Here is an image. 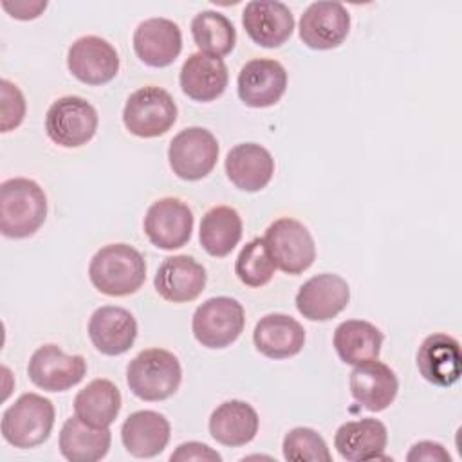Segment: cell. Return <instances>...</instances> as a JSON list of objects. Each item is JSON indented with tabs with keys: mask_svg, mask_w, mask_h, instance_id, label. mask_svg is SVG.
Instances as JSON below:
<instances>
[{
	"mask_svg": "<svg viewBox=\"0 0 462 462\" xmlns=\"http://www.w3.org/2000/svg\"><path fill=\"white\" fill-rule=\"evenodd\" d=\"M45 217L47 197L36 180L14 177L0 184V231L4 236H32Z\"/></svg>",
	"mask_w": 462,
	"mask_h": 462,
	"instance_id": "obj_1",
	"label": "cell"
},
{
	"mask_svg": "<svg viewBox=\"0 0 462 462\" xmlns=\"http://www.w3.org/2000/svg\"><path fill=\"white\" fill-rule=\"evenodd\" d=\"M90 283L106 296H128L146 280L143 254L128 244L103 245L88 263Z\"/></svg>",
	"mask_w": 462,
	"mask_h": 462,
	"instance_id": "obj_2",
	"label": "cell"
},
{
	"mask_svg": "<svg viewBox=\"0 0 462 462\" xmlns=\"http://www.w3.org/2000/svg\"><path fill=\"white\" fill-rule=\"evenodd\" d=\"M182 381V368L175 354L164 348H146L126 366L130 392L143 401L171 397Z\"/></svg>",
	"mask_w": 462,
	"mask_h": 462,
	"instance_id": "obj_3",
	"label": "cell"
},
{
	"mask_svg": "<svg viewBox=\"0 0 462 462\" xmlns=\"http://www.w3.org/2000/svg\"><path fill=\"white\" fill-rule=\"evenodd\" d=\"M54 404L38 393H22L2 413V437L18 449H29L43 444L54 426Z\"/></svg>",
	"mask_w": 462,
	"mask_h": 462,
	"instance_id": "obj_4",
	"label": "cell"
},
{
	"mask_svg": "<svg viewBox=\"0 0 462 462\" xmlns=\"http://www.w3.org/2000/svg\"><path fill=\"white\" fill-rule=\"evenodd\" d=\"M177 121V105L168 90L143 87L132 92L123 108L126 130L137 137L152 139L164 135Z\"/></svg>",
	"mask_w": 462,
	"mask_h": 462,
	"instance_id": "obj_5",
	"label": "cell"
},
{
	"mask_svg": "<svg viewBox=\"0 0 462 462\" xmlns=\"http://www.w3.org/2000/svg\"><path fill=\"white\" fill-rule=\"evenodd\" d=\"M245 325L242 303L229 296H215L197 307L191 330L206 348H226L238 339Z\"/></svg>",
	"mask_w": 462,
	"mask_h": 462,
	"instance_id": "obj_6",
	"label": "cell"
},
{
	"mask_svg": "<svg viewBox=\"0 0 462 462\" xmlns=\"http://www.w3.org/2000/svg\"><path fill=\"white\" fill-rule=\"evenodd\" d=\"M263 242L274 265L287 274H301L316 260V245L310 231L296 218L282 217L267 229Z\"/></svg>",
	"mask_w": 462,
	"mask_h": 462,
	"instance_id": "obj_7",
	"label": "cell"
},
{
	"mask_svg": "<svg viewBox=\"0 0 462 462\" xmlns=\"http://www.w3.org/2000/svg\"><path fill=\"white\" fill-rule=\"evenodd\" d=\"M96 108L79 96H63L56 99L45 116L47 137L63 148L87 144L97 130Z\"/></svg>",
	"mask_w": 462,
	"mask_h": 462,
	"instance_id": "obj_8",
	"label": "cell"
},
{
	"mask_svg": "<svg viewBox=\"0 0 462 462\" xmlns=\"http://www.w3.org/2000/svg\"><path fill=\"white\" fill-rule=\"evenodd\" d=\"M217 159L218 143L215 135L202 126L180 130L168 148L170 168L182 180L204 179L215 168Z\"/></svg>",
	"mask_w": 462,
	"mask_h": 462,
	"instance_id": "obj_9",
	"label": "cell"
},
{
	"mask_svg": "<svg viewBox=\"0 0 462 462\" xmlns=\"http://www.w3.org/2000/svg\"><path fill=\"white\" fill-rule=\"evenodd\" d=\"M27 374L32 384L45 392H65L83 381L87 361L83 356H67L58 345L36 348L29 359Z\"/></svg>",
	"mask_w": 462,
	"mask_h": 462,
	"instance_id": "obj_10",
	"label": "cell"
},
{
	"mask_svg": "<svg viewBox=\"0 0 462 462\" xmlns=\"http://www.w3.org/2000/svg\"><path fill=\"white\" fill-rule=\"evenodd\" d=\"M143 227L155 247L173 251L191 238L193 213L180 199L164 197L148 208Z\"/></svg>",
	"mask_w": 462,
	"mask_h": 462,
	"instance_id": "obj_11",
	"label": "cell"
},
{
	"mask_svg": "<svg viewBox=\"0 0 462 462\" xmlns=\"http://www.w3.org/2000/svg\"><path fill=\"white\" fill-rule=\"evenodd\" d=\"M287 88L285 67L271 58H256L247 61L236 78L238 97L251 108H265L276 105Z\"/></svg>",
	"mask_w": 462,
	"mask_h": 462,
	"instance_id": "obj_12",
	"label": "cell"
},
{
	"mask_svg": "<svg viewBox=\"0 0 462 462\" xmlns=\"http://www.w3.org/2000/svg\"><path fill=\"white\" fill-rule=\"evenodd\" d=\"M350 31V14L339 2H314L300 18V40L314 51L339 47Z\"/></svg>",
	"mask_w": 462,
	"mask_h": 462,
	"instance_id": "obj_13",
	"label": "cell"
},
{
	"mask_svg": "<svg viewBox=\"0 0 462 462\" xmlns=\"http://www.w3.org/2000/svg\"><path fill=\"white\" fill-rule=\"evenodd\" d=\"M67 67L81 83L105 85L116 78L119 70V56L112 43L88 34L78 38L69 47Z\"/></svg>",
	"mask_w": 462,
	"mask_h": 462,
	"instance_id": "obj_14",
	"label": "cell"
},
{
	"mask_svg": "<svg viewBox=\"0 0 462 462\" xmlns=\"http://www.w3.org/2000/svg\"><path fill=\"white\" fill-rule=\"evenodd\" d=\"M350 301L348 283L332 273L309 278L296 294L298 312L310 321H328L336 318Z\"/></svg>",
	"mask_w": 462,
	"mask_h": 462,
	"instance_id": "obj_15",
	"label": "cell"
},
{
	"mask_svg": "<svg viewBox=\"0 0 462 462\" xmlns=\"http://www.w3.org/2000/svg\"><path fill=\"white\" fill-rule=\"evenodd\" d=\"M242 25L256 45L274 49L291 38L294 31V16L283 2L253 0L244 7Z\"/></svg>",
	"mask_w": 462,
	"mask_h": 462,
	"instance_id": "obj_16",
	"label": "cell"
},
{
	"mask_svg": "<svg viewBox=\"0 0 462 462\" xmlns=\"http://www.w3.org/2000/svg\"><path fill=\"white\" fill-rule=\"evenodd\" d=\"M206 269L193 256L175 254L162 260L153 285L159 296L171 303H186L197 300L206 287Z\"/></svg>",
	"mask_w": 462,
	"mask_h": 462,
	"instance_id": "obj_17",
	"label": "cell"
},
{
	"mask_svg": "<svg viewBox=\"0 0 462 462\" xmlns=\"http://www.w3.org/2000/svg\"><path fill=\"white\" fill-rule=\"evenodd\" d=\"M417 368L433 386H453L462 374L460 343L453 336L442 332L430 334L417 350Z\"/></svg>",
	"mask_w": 462,
	"mask_h": 462,
	"instance_id": "obj_18",
	"label": "cell"
},
{
	"mask_svg": "<svg viewBox=\"0 0 462 462\" xmlns=\"http://www.w3.org/2000/svg\"><path fill=\"white\" fill-rule=\"evenodd\" d=\"M348 384L352 397L365 410L375 413L386 410L395 401L399 392V381L395 372L377 359L354 365Z\"/></svg>",
	"mask_w": 462,
	"mask_h": 462,
	"instance_id": "obj_19",
	"label": "cell"
},
{
	"mask_svg": "<svg viewBox=\"0 0 462 462\" xmlns=\"http://www.w3.org/2000/svg\"><path fill=\"white\" fill-rule=\"evenodd\" d=\"M134 51L148 67H168L182 51V34L168 18H148L134 31Z\"/></svg>",
	"mask_w": 462,
	"mask_h": 462,
	"instance_id": "obj_20",
	"label": "cell"
},
{
	"mask_svg": "<svg viewBox=\"0 0 462 462\" xmlns=\"http://www.w3.org/2000/svg\"><path fill=\"white\" fill-rule=\"evenodd\" d=\"M88 337L97 352L121 356L132 348L137 337V321L130 310L105 305L92 312L88 319Z\"/></svg>",
	"mask_w": 462,
	"mask_h": 462,
	"instance_id": "obj_21",
	"label": "cell"
},
{
	"mask_svg": "<svg viewBox=\"0 0 462 462\" xmlns=\"http://www.w3.org/2000/svg\"><path fill=\"white\" fill-rule=\"evenodd\" d=\"M226 175L242 191L263 189L274 173V159L267 148L256 143L233 146L226 155Z\"/></svg>",
	"mask_w": 462,
	"mask_h": 462,
	"instance_id": "obj_22",
	"label": "cell"
},
{
	"mask_svg": "<svg viewBox=\"0 0 462 462\" xmlns=\"http://www.w3.org/2000/svg\"><path fill=\"white\" fill-rule=\"evenodd\" d=\"M386 426L379 419H359L341 424L334 435V446L341 458L348 462L386 458Z\"/></svg>",
	"mask_w": 462,
	"mask_h": 462,
	"instance_id": "obj_23",
	"label": "cell"
},
{
	"mask_svg": "<svg viewBox=\"0 0 462 462\" xmlns=\"http://www.w3.org/2000/svg\"><path fill=\"white\" fill-rule=\"evenodd\" d=\"M168 419L153 410H139L126 417L121 426L125 449L137 458H152L164 451L170 442Z\"/></svg>",
	"mask_w": 462,
	"mask_h": 462,
	"instance_id": "obj_24",
	"label": "cell"
},
{
	"mask_svg": "<svg viewBox=\"0 0 462 462\" xmlns=\"http://www.w3.org/2000/svg\"><path fill=\"white\" fill-rule=\"evenodd\" d=\"M229 74L222 58L204 52L189 54L182 63L179 83L182 92L193 101L208 103L220 97L227 87Z\"/></svg>",
	"mask_w": 462,
	"mask_h": 462,
	"instance_id": "obj_25",
	"label": "cell"
},
{
	"mask_svg": "<svg viewBox=\"0 0 462 462\" xmlns=\"http://www.w3.org/2000/svg\"><path fill=\"white\" fill-rule=\"evenodd\" d=\"M253 343L269 359H287L303 348L305 330L292 316L274 312L260 318L253 330Z\"/></svg>",
	"mask_w": 462,
	"mask_h": 462,
	"instance_id": "obj_26",
	"label": "cell"
},
{
	"mask_svg": "<svg viewBox=\"0 0 462 462\" xmlns=\"http://www.w3.org/2000/svg\"><path fill=\"white\" fill-rule=\"evenodd\" d=\"M258 413L256 410L238 399L222 402L209 415V433L211 437L229 448H238L249 444L258 433Z\"/></svg>",
	"mask_w": 462,
	"mask_h": 462,
	"instance_id": "obj_27",
	"label": "cell"
},
{
	"mask_svg": "<svg viewBox=\"0 0 462 462\" xmlns=\"http://www.w3.org/2000/svg\"><path fill=\"white\" fill-rule=\"evenodd\" d=\"M112 442L108 428H92L76 415L67 419L60 431V453L70 462H96L101 460Z\"/></svg>",
	"mask_w": 462,
	"mask_h": 462,
	"instance_id": "obj_28",
	"label": "cell"
},
{
	"mask_svg": "<svg viewBox=\"0 0 462 462\" xmlns=\"http://www.w3.org/2000/svg\"><path fill=\"white\" fill-rule=\"evenodd\" d=\"M383 332L365 319H346L334 330V348L346 365L377 359L383 346Z\"/></svg>",
	"mask_w": 462,
	"mask_h": 462,
	"instance_id": "obj_29",
	"label": "cell"
},
{
	"mask_svg": "<svg viewBox=\"0 0 462 462\" xmlns=\"http://www.w3.org/2000/svg\"><path fill=\"white\" fill-rule=\"evenodd\" d=\"M121 410L119 388L108 379H94L74 397V415L92 428H108Z\"/></svg>",
	"mask_w": 462,
	"mask_h": 462,
	"instance_id": "obj_30",
	"label": "cell"
},
{
	"mask_svg": "<svg viewBox=\"0 0 462 462\" xmlns=\"http://www.w3.org/2000/svg\"><path fill=\"white\" fill-rule=\"evenodd\" d=\"M242 238V218L231 206H215L200 220L199 240L202 249L217 258L227 256Z\"/></svg>",
	"mask_w": 462,
	"mask_h": 462,
	"instance_id": "obj_31",
	"label": "cell"
},
{
	"mask_svg": "<svg viewBox=\"0 0 462 462\" xmlns=\"http://www.w3.org/2000/svg\"><path fill=\"white\" fill-rule=\"evenodd\" d=\"M191 36L200 52L222 58L236 43V31L231 20L218 11H200L191 20Z\"/></svg>",
	"mask_w": 462,
	"mask_h": 462,
	"instance_id": "obj_32",
	"label": "cell"
},
{
	"mask_svg": "<svg viewBox=\"0 0 462 462\" xmlns=\"http://www.w3.org/2000/svg\"><path fill=\"white\" fill-rule=\"evenodd\" d=\"M274 269L276 265L263 238H253L247 242L235 262V274L247 287H263L271 282Z\"/></svg>",
	"mask_w": 462,
	"mask_h": 462,
	"instance_id": "obj_33",
	"label": "cell"
},
{
	"mask_svg": "<svg viewBox=\"0 0 462 462\" xmlns=\"http://www.w3.org/2000/svg\"><path fill=\"white\" fill-rule=\"evenodd\" d=\"M283 458L291 462H330L332 455L323 437L305 426L292 428L283 437Z\"/></svg>",
	"mask_w": 462,
	"mask_h": 462,
	"instance_id": "obj_34",
	"label": "cell"
},
{
	"mask_svg": "<svg viewBox=\"0 0 462 462\" xmlns=\"http://www.w3.org/2000/svg\"><path fill=\"white\" fill-rule=\"evenodd\" d=\"M0 110H2V132H11L22 125L25 117V97L22 90L9 79L0 81Z\"/></svg>",
	"mask_w": 462,
	"mask_h": 462,
	"instance_id": "obj_35",
	"label": "cell"
},
{
	"mask_svg": "<svg viewBox=\"0 0 462 462\" xmlns=\"http://www.w3.org/2000/svg\"><path fill=\"white\" fill-rule=\"evenodd\" d=\"M171 462H189V460H197V462H208V460H215L220 462L222 457L211 449L208 444L202 442H184L180 444L170 457Z\"/></svg>",
	"mask_w": 462,
	"mask_h": 462,
	"instance_id": "obj_36",
	"label": "cell"
},
{
	"mask_svg": "<svg viewBox=\"0 0 462 462\" xmlns=\"http://www.w3.org/2000/svg\"><path fill=\"white\" fill-rule=\"evenodd\" d=\"M406 458L408 460H428V462H433V460L449 462L451 460V457L444 449V446L439 442H431V440H422V442L413 444L410 453L406 455Z\"/></svg>",
	"mask_w": 462,
	"mask_h": 462,
	"instance_id": "obj_37",
	"label": "cell"
},
{
	"mask_svg": "<svg viewBox=\"0 0 462 462\" xmlns=\"http://www.w3.org/2000/svg\"><path fill=\"white\" fill-rule=\"evenodd\" d=\"M2 7L7 13H11L13 18L32 20V18L40 16V13L47 7V2H14V4L2 2Z\"/></svg>",
	"mask_w": 462,
	"mask_h": 462,
	"instance_id": "obj_38",
	"label": "cell"
}]
</instances>
